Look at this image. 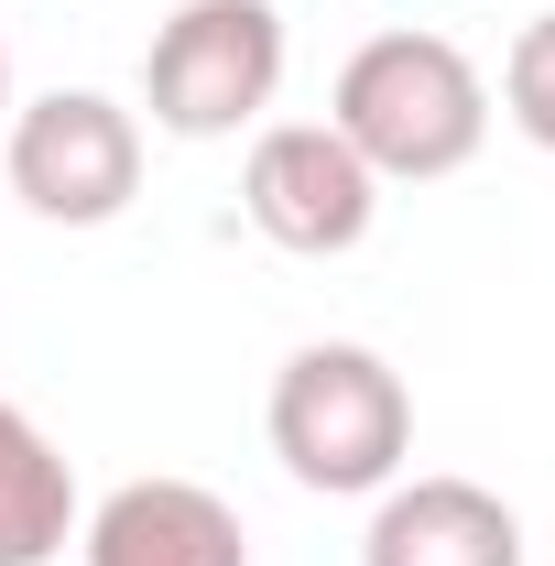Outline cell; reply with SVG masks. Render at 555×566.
Listing matches in <instances>:
<instances>
[{
    "instance_id": "1",
    "label": "cell",
    "mask_w": 555,
    "mask_h": 566,
    "mask_svg": "<svg viewBox=\"0 0 555 566\" xmlns=\"http://www.w3.org/2000/svg\"><path fill=\"white\" fill-rule=\"evenodd\" d=\"M327 132L381 175V186H436L490 142V87L447 33H370L338 66Z\"/></svg>"
},
{
    "instance_id": "2",
    "label": "cell",
    "mask_w": 555,
    "mask_h": 566,
    "mask_svg": "<svg viewBox=\"0 0 555 566\" xmlns=\"http://www.w3.org/2000/svg\"><path fill=\"white\" fill-rule=\"evenodd\" d=\"M404 447H415V392L381 349L316 338V349H294L273 370V458L305 491H327V501L392 491Z\"/></svg>"
},
{
    "instance_id": "3",
    "label": "cell",
    "mask_w": 555,
    "mask_h": 566,
    "mask_svg": "<svg viewBox=\"0 0 555 566\" xmlns=\"http://www.w3.org/2000/svg\"><path fill=\"white\" fill-rule=\"evenodd\" d=\"M283 87V11L273 0H186L153 55H142V98H153V132L175 142H229L273 109Z\"/></svg>"
},
{
    "instance_id": "4",
    "label": "cell",
    "mask_w": 555,
    "mask_h": 566,
    "mask_svg": "<svg viewBox=\"0 0 555 566\" xmlns=\"http://www.w3.org/2000/svg\"><path fill=\"white\" fill-rule=\"evenodd\" d=\"M11 197L55 229H109L142 197V120L98 87H44L33 109H11Z\"/></svg>"
},
{
    "instance_id": "5",
    "label": "cell",
    "mask_w": 555,
    "mask_h": 566,
    "mask_svg": "<svg viewBox=\"0 0 555 566\" xmlns=\"http://www.w3.org/2000/svg\"><path fill=\"white\" fill-rule=\"evenodd\" d=\"M240 208H251V229H262L273 251L338 262V251L370 240V218H381V175H370L327 120H283V132H262L251 164H240Z\"/></svg>"
},
{
    "instance_id": "6",
    "label": "cell",
    "mask_w": 555,
    "mask_h": 566,
    "mask_svg": "<svg viewBox=\"0 0 555 566\" xmlns=\"http://www.w3.org/2000/svg\"><path fill=\"white\" fill-rule=\"evenodd\" d=\"M87 566H251V545L208 480H121L87 512Z\"/></svg>"
},
{
    "instance_id": "7",
    "label": "cell",
    "mask_w": 555,
    "mask_h": 566,
    "mask_svg": "<svg viewBox=\"0 0 555 566\" xmlns=\"http://www.w3.org/2000/svg\"><path fill=\"white\" fill-rule=\"evenodd\" d=\"M359 566H523V523L480 480H392Z\"/></svg>"
},
{
    "instance_id": "8",
    "label": "cell",
    "mask_w": 555,
    "mask_h": 566,
    "mask_svg": "<svg viewBox=\"0 0 555 566\" xmlns=\"http://www.w3.org/2000/svg\"><path fill=\"white\" fill-rule=\"evenodd\" d=\"M76 534V480L55 436L0 392V566H55Z\"/></svg>"
},
{
    "instance_id": "9",
    "label": "cell",
    "mask_w": 555,
    "mask_h": 566,
    "mask_svg": "<svg viewBox=\"0 0 555 566\" xmlns=\"http://www.w3.org/2000/svg\"><path fill=\"white\" fill-rule=\"evenodd\" d=\"M501 109H512V132L555 153V11L523 22V44H512V66H501Z\"/></svg>"
},
{
    "instance_id": "10",
    "label": "cell",
    "mask_w": 555,
    "mask_h": 566,
    "mask_svg": "<svg viewBox=\"0 0 555 566\" xmlns=\"http://www.w3.org/2000/svg\"><path fill=\"white\" fill-rule=\"evenodd\" d=\"M0 132H11V55H0Z\"/></svg>"
}]
</instances>
